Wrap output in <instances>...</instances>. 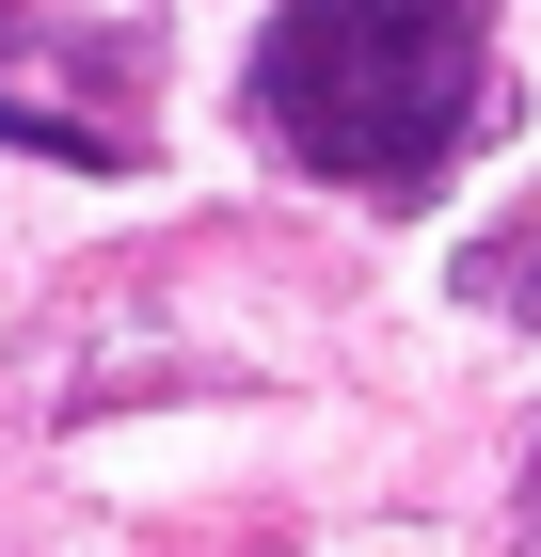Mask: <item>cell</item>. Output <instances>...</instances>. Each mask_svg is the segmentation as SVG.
Masks as SVG:
<instances>
[{
	"label": "cell",
	"instance_id": "6da1fadb",
	"mask_svg": "<svg viewBox=\"0 0 541 557\" xmlns=\"http://www.w3.org/2000/svg\"><path fill=\"white\" fill-rule=\"evenodd\" d=\"M494 16L478 0H271L255 33V128L351 191H415L478 112Z\"/></svg>",
	"mask_w": 541,
	"mask_h": 557
},
{
	"label": "cell",
	"instance_id": "7a4b0ae2",
	"mask_svg": "<svg viewBox=\"0 0 541 557\" xmlns=\"http://www.w3.org/2000/svg\"><path fill=\"white\" fill-rule=\"evenodd\" d=\"M462 287H478V302H526V319H541V208L509 223V239H478V256H462Z\"/></svg>",
	"mask_w": 541,
	"mask_h": 557
},
{
	"label": "cell",
	"instance_id": "3957f363",
	"mask_svg": "<svg viewBox=\"0 0 541 557\" xmlns=\"http://www.w3.org/2000/svg\"><path fill=\"white\" fill-rule=\"evenodd\" d=\"M526 542H541V446H526Z\"/></svg>",
	"mask_w": 541,
	"mask_h": 557
}]
</instances>
